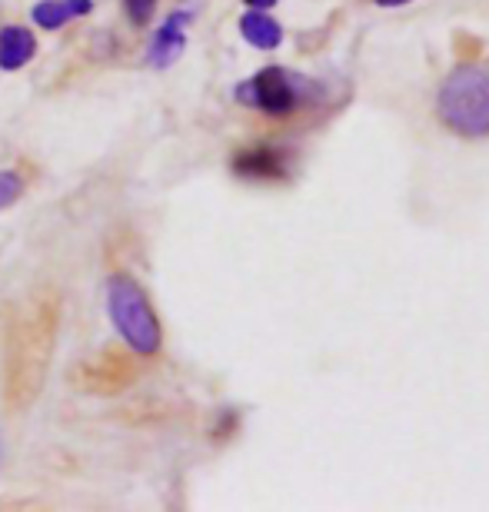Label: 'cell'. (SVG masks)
Listing matches in <instances>:
<instances>
[{"label":"cell","mask_w":489,"mask_h":512,"mask_svg":"<svg viewBox=\"0 0 489 512\" xmlns=\"http://www.w3.org/2000/svg\"><path fill=\"white\" fill-rule=\"evenodd\" d=\"M54 340H57V306L54 300H40L34 310H30L27 320L17 323L14 340H10L7 393L14 399V406H24L40 393L47 366H50Z\"/></svg>","instance_id":"6da1fadb"},{"label":"cell","mask_w":489,"mask_h":512,"mask_svg":"<svg viewBox=\"0 0 489 512\" xmlns=\"http://www.w3.org/2000/svg\"><path fill=\"white\" fill-rule=\"evenodd\" d=\"M243 4H250L253 10H267V7L277 4V0H243Z\"/></svg>","instance_id":"7c38bea8"},{"label":"cell","mask_w":489,"mask_h":512,"mask_svg":"<svg viewBox=\"0 0 489 512\" xmlns=\"http://www.w3.org/2000/svg\"><path fill=\"white\" fill-rule=\"evenodd\" d=\"M124 7H127V17L134 20L137 27H144L150 24V17H154L157 0H124Z\"/></svg>","instance_id":"8fae6325"},{"label":"cell","mask_w":489,"mask_h":512,"mask_svg":"<svg viewBox=\"0 0 489 512\" xmlns=\"http://www.w3.org/2000/svg\"><path fill=\"white\" fill-rule=\"evenodd\" d=\"M34 50H37L34 34H30L27 27L10 24L0 30V67L4 70H20L30 57H34Z\"/></svg>","instance_id":"52a82bcc"},{"label":"cell","mask_w":489,"mask_h":512,"mask_svg":"<svg viewBox=\"0 0 489 512\" xmlns=\"http://www.w3.org/2000/svg\"><path fill=\"white\" fill-rule=\"evenodd\" d=\"M187 20L190 14L187 10H177V14H170V20L157 30L154 44H150V67H170L173 60L183 54V47H187Z\"/></svg>","instance_id":"5b68a950"},{"label":"cell","mask_w":489,"mask_h":512,"mask_svg":"<svg viewBox=\"0 0 489 512\" xmlns=\"http://www.w3.org/2000/svg\"><path fill=\"white\" fill-rule=\"evenodd\" d=\"M90 0H44V4L34 7V24L44 30H57L70 24L80 14H90Z\"/></svg>","instance_id":"9c48e42d"},{"label":"cell","mask_w":489,"mask_h":512,"mask_svg":"<svg viewBox=\"0 0 489 512\" xmlns=\"http://www.w3.org/2000/svg\"><path fill=\"white\" fill-rule=\"evenodd\" d=\"M240 34L257 50H277L283 44V27L263 10H250V14L240 17Z\"/></svg>","instance_id":"ba28073f"},{"label":"cell","mask_w":489,"mask_h":512,"mask_svg":"<svg viewBox=\"0 0 489 512\" xmlns=\"http://www.w3.org/2000/svg\"><path fill=\"white\" fill-rule=\"evenodd\" d=\"M107 310L110 320H114L117 333L124 336L130 350L137 353H157L160 350V323L144 290L130 280V276H110L107 283Z\"/></svg>","instance_id":"3957f363"},{"label":"cell","mask_w":489,"mask_h":512,"mask_svg":"<svg viewBox=\"0 0 489 512\" xmlns=\"http://www.w3.org/2000/svg\"><path fill=\"white\" fill-rule=\"evenodd\" d=\"M20 193H24V180H20L17 173H10V170L0 173V210H7L10 203H17Z\"/></svg>","instance_id":"30bf717a"},{"label":"cell","mask_w":489,"mask_h":512,"mask_svg":"<svg viewBox=\"0 0 489 512\" xmlns=\"http://www.w3.org/2000/svg\"><path fill=\"white\" fill-rule=\"evenodd\" d=\"M380 7H403V4H410V0H376Z\"/></svg>","instance_id":"4fadbf2b"},{"label":"cell","mask_w":489,"mask_h":512,"mask_svg":"<svg viewBox=\"0 0 489 512\" xmlns=\"http://www.w3.org/2000/svg\"><path fill=\"white\" fill-rule=\"evenodd\" d=\"M436 114L456 137H489V67L460 64L443 80L436 97Z\"/></svg>","instance_id":"7a4b0ae2"},{"label":"cell","mask_w":489,"mask_h":512,"mask_svg":"<svg viewBox=\"0 0 489 512\" xmlns=\"http://www.w3.org/2000/svg\"><path fill=\"white\" fill-rule=\"evenodd\" d=\"M237 100L240 104H250V107L263 110V114L287 117L300 104L297 77L283 67H263L257 77L247 80V84L237 90Z\"/></svg>","instance_id":"277c9868"},{"label":"cell","mask_w":489,"mask_h":512,"mask_svg":"<svg viewBox=\"0 0 489 512\" xmlns=\"http://www.w3.org/2000/svg\"><path fill=\"white\" fill-rule=\"evenodd\" d=\"M233 170L250 180H283L287 177V163H283L280 153L270 147H253V150L237 153Z\"/></svg>","instance_id":"8992f818"}]
</instances>
